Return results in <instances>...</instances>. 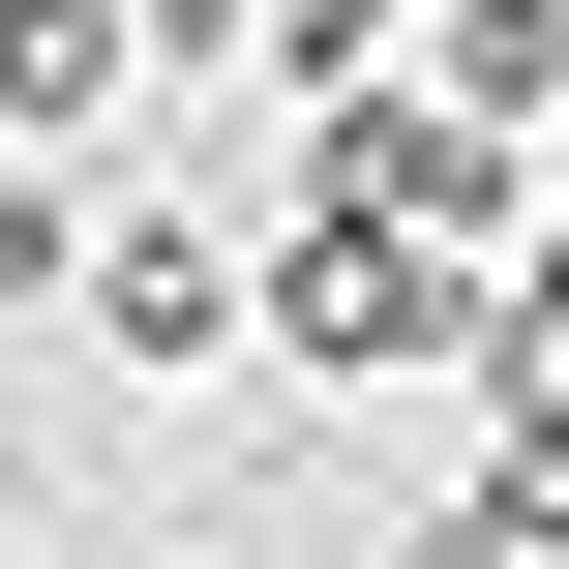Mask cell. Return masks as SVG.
Listing matches in <instances>:
<instances>
[{"instance_id":"7","label":"cell","mask_w":569,"mask_h":569,"mask_svg":"<svg viewBox=\"0 0 569 569\" xmlns=\"http://www.w3.org/2000/svg\"><path fill=\"white\" fill-rule=\"evenodd\" d=\"M60 240H90V210H60V180H0V300H60Z\"/></svg>"},{"instance_id":"3","label":"cell","mask_w":569,"mask_h":569,"mask_svg":"<svg viewBox=\"0 0 569 569\" xmlns=\"http://www.w3.org/2000/svg\"><path fill=\"white\" fill-rule=\"evenodd\" d=\"M60 330H90V360H150V390H180V360H240V270H210V240H180V210H120V240H60Z\"/></svg>"},{"instance_id":"9","label":"cell","mask_w":569,"mask_h":569,"mask_svg":"<svg viewBox=\"0 0 569 569\" xmlns=\"http://www.w3.org/2000/svg\"><path fill=\"white\" fill-rule=\"evenodd\" d=\"M540 150H569V120H540Z\"/></svg>"},{"instance_id":"2","label":"cell","mask_w":569,"mask_h":569,"mask_svg":"<svg viewBox=\"0 0 569 569\" xmlns=\"http://www.w3.org/2000/svg\"><path fill=\"white\" fill-rule=\"evenodd\" d=\"M510 180H540V150H510V120H450V90H390V60H360V90H300V210H420V240H510Z\"/></svg>"},{"instance_id":"8","label":"cell","mask_w":569,"mask_h":569,"mask_svg":"<svg viewBox=\"0 0 569 569\" xmlns=\"http://www.w3.org/2000/svg\"><path fill=\"white\" fill-rule=\"evenodd\" d=\"M510 569H569V540H510Z\"/></svg>"},{"instance_id":"6","label":"cell","mask_w":569,"mask_h":569,"mask_svg":"<svg viewBox=\"0 0 569 569\" xmlns=\"http://www.w3.org/2000/svg\"><path fill=\"white\" fill-rule=\"evenodd\" d=\"M240 60H270V90H360V60H390V0H240Z\"/></svg>"},{"instance_id":"5","label":"cell","mask_w":569,"mask_h":569,"mask_svg":"<svg viewBox=\"0 0 569 569\" xmlns=\"http://www.w3.org/2000/svg\"><path fill=\"white\" fill-rule=\"evenodd\" d=\"M420 90L540 150V120H569V0H420Z\"/></svg>"},{"instance_id":"1","label":"cell","mask_w":569,"mask_h":569,"mask_svg":"<svg viewBox=\"0 0 569 569\" xmlns=\"http://www.w3.org/2000/svg\"><path fill=\"white\" fill-rule=\"evenodd\" d=\"M240 330H270L300 390H450V360H480V240H420V210H300V240L240 270Z\"/></svg>"},{"instance_id":"4","label":"cell","mask_w":569,"mask_h":569,"mask_svg":"<svg viewBox=\"0 0 569 569\" xmlns=\"http://www.w3.org/2000/svg\"><path fill=\"white\" fill-rule=\"evenodd\" d=\"M150 60H120V0H0V150H90Z\"/></svg>"}]
</instances>
